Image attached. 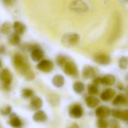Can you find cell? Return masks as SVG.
Wrapping results in <instances>:
<instances>
[{
  "instance_id": "6da1fadb",
  "label": "cell",
  "mask_w": 128,
  "mask_h": 128,
  "mask_svg": "<svg viewBox=\"0 0 128 128\" xmlns=\"http://www.w3.org/2000/svg\"><path fill=\"white\" fill-rule=\"evenodd\" d=\"M14 64L16 70H18L27 80H32L34 77V74L30 70L29 64L26 59L21 55H16L14 58Z\"/></svg>"
},
{
  "instance_id": "7a4b0ae2",
  "label": "cell",
  "mask_w": 128,
  "mask_h": 128,
  "mask_svg": "<svg viewBox=\"0 0 128 128\" xmlns=\"http://www.w3.org/2000/svg\"><path fill=\"white\" fill-rule=\"evenodd\" d=\"M80 40V36L76 33H67L62 38V44L67 47L76 46Z\"/></svg>"
},
{
  "instance_id": "3957f363",
  "label": "cell",
  "mask_w": 128,
  "mask_h": 128,
  "mask_svg": "<svg viewBox=\"0 0 128 128\" xmlns=\"http://www.w3.org/2000/svg\"><path fill=\"white\" fill-rule=\"evenodd\" d=\"M64 72L65 73V74L72 76H76L79 74L76 64L72 61H68L65 64V65L64 66Z\"/></svg>"
},
{
  "instance_id": "277c9868",
  "label": "cell",
  "mask_w": 128,
  "mask_h": 128,
  "mask_svg": "<svg viewBox=\"0 0 128 128\" xmlns=\"http://www.w3.org/2000/svg\"><path fill=\"white\" fill-rule=\"evenodd\" d=\"M82 106L79 104H73L69 109V116L73 118H80L83 116Z\"/></svg>"
},
{
  "instance_id": "5b68a950",
  "label": "cell",
  "mask_w": 128,
  "mask_h": 128,
  "mask_svg": "<svg viewBox=\"0 0 128 128\" xmlns=\"http://www.w3.org/2000/svg\"><path fill=\"white\" fill-rule=\"evenodd\" d=\"M70 8L78 13L80 12H86L88 9V7L86 3L82 1H75L72 2L70 4Z\"/></svg>"
},
{
  "instance_id": "8992f818",
  "label": "cell",
  "mask_w": 128,
  "mask_h": 128,
  "mask_svg": "<svg viewBox=\"0 0 128 128\" xmlns=\"http://www.w3.org/2000/svg\"><path fill=\"white\" fill-rule=\"evenodd\" d=\"M95 114L96 116L99 118H103L105 119L108 118L110 114H111V110L110 109L106 106H98L96 110H95Z\"/></svg>"
},
{
  "instance_id": "52a82bcc",
  "label": "cell",
  "mask_w": 128,
  "mask_h": 128,
  "mask_svg": "<svg viewBox=\"0 0 128 128\" xmlns=\"http://www.w3.org/2000/svg\"><path fill=\"white\" fill-rule=\"evenodd\" d=\"M94 61L102 65H106L109 64L111 62V58L109 55L105 53H99L94 56Z\"/></svg>"
},
{
  "instance_id": "ba28073f",
  "label": "cell",
  "mask_w": 128,
  "mask_h": 128,
  "mask_svg": "<svg viewBox=\"0 0 128 128\" xmlns=\"http://www.w3.org/2000/svg\"><path fill=\"white\" fill-rule=\"evenodd\" d=\"M37 68H38V70H40L41 71L50 72L53 69V63L50 60L44 59V60H41L38 63Z\"/></svg>"
},
{
  "instance_id": "9c48e42d",
  "label": "cell",
  "mask_w": 128,
  "mask_h": 128,
  "mask_svg": "<svg viewBox=\"0 0 128 128\" xmlns=\"http://www.w3.org/2000/svg\"><path fill=\"white\" fill-rule=\"evenodd\" d=\"M0 80L2 81L4 86L5 87H8L11 82V74L10 73V71L8 69H3L1 72H0Z\"/></svg>"
},
{
  "instance_id": "30bf717a",
  "label": "cell",
  "mask_w": 128,
  "mask_h": 128,
  "mask_svg": "<svg viewBox=\"0 0 128 128\" xmlns=\"http://www.w3.org/2000/svg\"><path fill=\"white\" fill-rule=\"evenodd\" d=\"M116 96V92L113 88H106L100 94V99L103 101H109Z\"/></svg>"
},
{
  "instance_id": "8fae6325",
  "label": "cell",
  "mask_w": 128,
  "mask_h": 128,
  "mask_svg": "<svg viewBox=\"0 0 128 128\" xmlns=\"http://www.w3.org/2000/svg\"><path fill=\"white\" fill-rule=\"evenodd\" d=\"M96 75V70L94 68L89 66V65H86L82 69V77L84 79H91V78H94Z\"/></svg>"
},
{
  "instance_id": "7c38bea8",
  "label": "cell",
  "mask_w": 128,
  "mask_h": 128,
  "mask_svg": "<svg viewBox=\"0 0 128 128\" xmlns=\"http://www.w3.org/2000/svg\"><path fill=\"white\" fill-rule=\"evenodd\" d=\"M116 82V78L112 74H106L101 77V84L107 86H113Z\"/></svg>"
},
{
  "instance_id": "4fadbf2b",
  "label": "cell",
  "mask_w": 128,
  "mask_h": 128,
  "mask_svg": "<svg viewBox=\"0 0 128 128\" xmlns=\"http://www.w3.org/2000/svg\"><path fill=\"white\" fill-rule=\"evenodd\" d=\"M86 104L89 108H97L100 104V100L98 98L94 96H88L86 98Z\"/></svg>"
},
{
  "instance_id": "5bb4252c",
  "label": "cell",
  "mask_w": 128,
  "mask_h": 128,
  "mask_svg": "<svg viewBox=\"0 0 128 128\" xmlns=\"http://www.w3.org/2000/svg\"><path fill=\"white\" fill-rule=\"evenodd\" d=\"M31 56H32V58L34 61H36V62L41 61V59L44 57V52L40 48H34L32 50Z\"/></svg>"
},
{
  "instance_id": "9a60e30c",
  "label": "cell",
  "mask_w": 128,
  "mask_h": 128,
  "mask_svg": "<svg viewBox=\"0 0 128 128\" xmlns=\"http://www.w3.org/2000/svg\"><path fill=\"white\" fill-rule=\"evenodd\" d=\"M33 119L34 122H45L47 119L46 115L44 111L41 110H38V112H36L33 116Z\"/></svg>"
},
{
  "instance_id": "2e32d148",
  "label": "cell",
  "mask_w": 128,
  "mask_h": 128,
  "mask_svg": "<svg viewBox=\"0 0 128 128\" xmlns=\"http://www.w3.org/2000/svg\"><path fill=\"white\" fill-rule=\"evenodd\" d=\"M52 84L57 87V88H61L64 86V78L62 75L58 74L54 76L52 78Z\"/></svg>"
},
{
  "instance_id": "e0dca14e",
  "label": "cell",
  "mask_w": 128,
  "mask_h": 128,
  "mask_svg": "<svg viewBox=\"0 0 128 128\" xmlns=\"http://www.w3.org/2000/svg\"><path fill=\"white\" fill-rule=\"evenodd\" d=\"M127 102V99L124 95L123 94H118L116 96V98L113 99L112 104L114 106H119V105H124Z\"/></svg>"
},
{
  "instance_id": "ac0fdd59",
  "label": "cell",
  "mask_w": 128,
  "mask_h": 128,
  "mask_svg": "<svg viewBox=\"0 0 128 128\" xmlns=\"http://www.w3.org/2000/svg\"><path fill=\"white\" fill-rule=\"evenodd\" d=\"M43 105L42 100L38 97H33L31 100V106L34 110H39Z\"/></svg>"
},
{
  "instance_id": "d6986e66",
  "label": "cell",
  "mask_w": 128,
  "mask_h": 128,
  "mask_svg": "<svg viewBox=\"0 0 128 128\" xmlns=\"http://www.w3.org/2000/svg\"><path fill=\"white\" fill-rule=\"evenodd\" d=\"M13 28L14 29L16 34H21L25 32L26 26L20 22H15L13 25Z\"/></svg>"
},
{
  "instance_id": "ffe728a7",
  "label": "cell",
  "mask_w": 128,
  "mask_h": 128,
  "mask_svg": "<svg viewBox=\"0 0 128 128\" xmlns=\"http://www.w3.org/2000/svg\"><path fill=\"white\" fill-rule=\"evenodd\" d=\"M85 85L83 82H80V81H77L76 82H74V86H73V89L74 91L77 93V94H81L85 91Z\"/></svg>"
},
{
  "instance_id": "44dd1931",
  "label": "cell",
  "mask_w": 128,
  "mask_h": 128,
  "mask_svg": "<svg viewBox=\"0 0 128 128\" xmlns=\"http://www.w3.org/2000/svg\"><path fill=\"white\" fill-rule=\"evenodd\" d=\"M10 124L14 128H20L22 126V122L20 120V118L16 116H13L10 117Z\"/></svg>"
},
{
  "instance_id": "7402d4cb",
  "label": "cell",
  "mask_w": 128,
  "mask_h": 128,
  "mask_svg": "<svg viewBox=\"0 0 128 128\" xmlns=\"http://www.w3.org/2000/svg\"><path fill=\"white\" fill-rule=\"evenodd\" d=\"M118 66L122 70H126L128 68V57L122 56L118 61Z\"/></svg>"
},
{
  "instance_id": "603a6c76",
  "label": "cell",
  "mask_w": 128,
  "mask_h": 128,
  "mask_svg": "<svg viewBox=\"0 0 128 128\" xmlns=\"http://www.w3.org/2000/svg\"><path fill=\"white\" fill-rule=\"evenodd\" d=\"M8 40H9L10 44H12V45H14V46L19 44L20 42V38L19 35H18L17 34H16V33L11 34L10 35Z\"/></svg>"
},
{
  "instance_id": "cb8c5ba5",
  "label": "cell",
  "mask_w": 128,
  "mask_h": 128,
  "mask_svg": "<svg viewBox=\"0 0 128 128\" xmlns=\"http://www.w3.org/2000/svg\"><path fill=\"white\" fill-rule=\"evenodd\" d=\"M1 32L4 34H8L10 32L11 30V25L10 22H5L2 24V26H1L0 28Z\"/></svg>"
},
{
  "instance_id": "d4e9b609",
  "label": "cell",
  "mask_w": 128,
  "mask_h": 128,
  "mask_svg": "<svg viewBox=\"0 0 128 128\" xmlns=\"http://www.w3.org/2000/svg\"><path fill=\"white\" fill-rule=\"evenodd\" d=\"M88 92L91 96L96 95L98 93V86H97L94 84L89 85L88 87Z\"/></svg>"
},
{
  "instance_id": "484cf974",
  "label": "cell",
  "mask_w": 128,
  "mask_h": 128,
  "mask_svg": "<svg viewBox=\"0 0 128 128\" xmlns=\"http://www.w3.org/2000/svg\"><path fill=\"white\" fill-rule=\"evenodd\" d=\"M69 60H68L67 57H65L64 56H62V55H60L57 57L56 58V62L57 64L59 65V66H62L64 67L65 65V64L68 62Z\"/></svg>"
},
{
  "instance_id": "4316f807",
  "label": "cell",
  "mask_w": 128,
  "mask_h": 128,
  "mask_svg": "<svg viewBox=\"0 0 128 128\" xmlns=\"http://www.w3.org/2000/svg\"><path fill=\"white\" fill-rule=\"evenodd\" d=\"M97 126L98 128H109V123L105 119L99 118L97 122Z\"/></svg>"
},
{
  "instance_id": "83f0119b",
  "label": "cell",
  "mask_w": 128,
  "mask_h": 128,
  "mask_svg": "<svg viewBox=\"0 0 128 128\" xmlns=\"http://www.w3.org/2000/svg\"><path fill=\"white\" fill-rule=\"evenodd\" d=\"M124 122H128V110H124L121 111V115H120V118Z\"/></svg>"
},
{
  "instance_id": "f1b7e54d",
  "label": "cell",
  "mask_w": 128,
  "mask_h": 128,
  "mask_svg": "<svg viewBox=\"0 0 128 128\" xmlns=\"http://www.w3.org/2000/svg\"><path fill=\"white\" fill-rule=\"evenodd\" d=\"M109 127L110 128H120V124L116 119H112L109 122Z\"/></svg>"
},
{
  "instance_id": "f546056e",
  "label": "cell",
  "mask_w": 128,
  "mask_h": 128,
  "mask_svg": "<svg viewBox=\"0 0 128 128\" xmlns=\"http://www.w3.org/2000/svg\"><path fill=\"white\" fill-rule=\"evenodd\" d=\"M10 112H11V108L9 106H5L3 108H2V110H1V113L4 116L9 115L10 113Z\"/></svg>"
},
{
  "instance_id": "4dcf8cb0",
  "label": "cell",
  "mask_w": 128,
  "mask_h": 128,
  "mask_svg": "<svg viewBox=\"0 0 128 128\" xmlns=\"http://www.w3.org/2000/svg\"><path fill=\"white\" fill-rule=\"evenodd\" d=\"M33 95V92L31 89H24L22 91V96L26 98H31Z\"/></svg>"
},
{
  "instance_id": "1f68e13d",
  "label": "cell",
  "mask_w": 128,
  "mask_h": 128,
  "mask_svg": "<svg viewBox=\"0 0 128 128\" xmlns=\"http://www.w3.org/2000/svg\"><path fill=\"white\" fill-rule=\"evenodd\" d=\"M93 84L98 86L100 84H101V77H95L93 81Z\"/></svg>"
},
{
  "instance_id": "d6a6232c",
  "label": "cell",
  "mask_w": 128,
  "mask_h": 128,
  "mask_svg": "<svg viewBox=\"0 0 128 128\" xmlns=\"http://www.w3.org/2000/svg\"><path fill=\"white\" fill-rule=\"evenodd\" d=\"M69 128H80V126H79V124H76V123H74V124H71V126H70Z\"/></svg>"
},
{
  "instance_id": "836d02e7",
  "label": "cell",
  "mask_w": 128,
  "mask_h": 128,
  "mask_svg": "<svg viewBox=\"0 0 128 128\" xmlns=\"http://www.w3.org/2000/svg\"><path fill=\"white\" fill-rule=\"evenodd\" d=\"M1 66H2V62H1V61H0V68H1Z\"/></svg>"
},
{
  "instance_id": "e575fe53",
  "label": "cell",
  "mask_w": 128,
  "mask_h": 128,
  "mask_svg": "<svg viewBox=\"0 0 128 128\" xmlns=\"http://www.w3.org/2000/svg\"></svg>"
}]
</instances>
